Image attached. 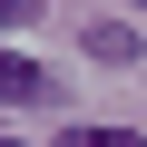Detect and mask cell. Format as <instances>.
<instances>
[{
    "label": "cell",
    "mask_w": 147,
    "mask_h": 147,
    "mask_svg": "<svg viewBox=\"0 0 147 147\" xmlns=\"http://www.w3.org/2000/svg\"><path fill=\"white\" fill-rule=\"evenodd\" d=\"M39 98H49V69L20 59V49H0V108H39Z\"/></svg>",
    "instance_id": "1"
},
{
    "label": "cell",
    "mask_w": 147,
    "mask_h": 147,
    "mask_svg": "<svg viewBox=\"0 0 147 147\" xmlns=\"http://www.w3.org/2000/svg\"><path fill=\"white\" fill-rule=\"evenodd\" d=\"M88 59H98V69H137V30L98 20V30H88Z\"/></svg>",
    "instance_id": "2"
},
{
    "label": "cell",
    "mask_w": 147,
    "mask_h": 147,
    "mask_svg": "<svg viewBox=\"0 0 147 147\" xmlns=\"http://www.w3.org/2000/svg\"><path fill=\"white\" fill-rule=\"evenodd\" d=\"M59 147H147V137H137V127H69Z\"/></svg>",
    "instance_id": "3"
},
{
    "label": "cell",
    "mask_w": 147,
    "mask_h": 147,
    "mask_svg": "<svg viewBox=\"0 0 147 147\" xmlns=\"http://www.w3.org/2000/svg\"><path fill=\"white\" fill-rule=\"evenodd\" d=\"M39 20V0H0V30H30Z\"/></svg>",
    "instance_id": "4"
},
{
    "label": "cell",
    "mask_w": 147,
    "mask_h": 147,
    "mask_svg": "<svg viewBox=\"0 0 147 147\" xmlns=\"http://www.w3.org/2000/svg\"><path fill=\"white\" fill-rule=\"evenodd\" d=\"M0 147H20V137H0Z\"/></svg>",
    "instance_id": "5"
}]
</instances>
